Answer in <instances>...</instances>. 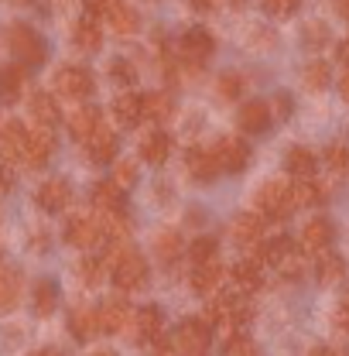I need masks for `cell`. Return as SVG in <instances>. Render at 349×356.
I'll return each mask as SVG.
<instances>
[{
	"instance_id": "c3c4849f",
	"label": "cell",
	"mask_w": 349,
	"mask_h": 356,
	"mask_svg": "<svg viewBox=\"0 0 349 356\" xmlns=\"http://www.w3.org/2000/svg\"><path fill=\"white\" fill-rule=\"evenodd\" d=\"M10 188H14V172H10V165H0V195Z\"/></svg>"
},
{
	"instance_id": "681fc988",
	"label": "cell",
	"mask_w": 349,
	"mask_h": 356,
	"mask_svg": "<svg viewBox=\"0 0 349 356\" xmlns=\"http://www.w3.org/2000/svg\"><path fill=\"white\" fill-rule=\"evenodd\" d=\"M274 110H277V117L284 120V117L291 113V99H288V96H277V99H274V106H270V113H274Z\"/></svg>"
},
{
	"instance_id": "9f6ffc18",
	"label": "cell",
	"mask_w": 349,
	"mask_h": 356,
	"mask_svg": "<svg viewBox=\"0 0 349 356\" xmlns=\"http://www.w3.org/2000/svg\"><path fill=\"white\" fill-rule=\"evenodd\" d=\"M339 14H343V17H349V0H339Z\"/></svg>"
},
{
	"instance_id": "83f0119b",
	"label": "cell",
	"mask_w": 349,
	"mask_h": 356,
	"mask_svg": "<svg viewBox=\"0 0 349 356\" xmlns=\"http://www.w3.org/2000/svg\"><path fill=\"white\" fill-rule=\"evenodd\" d=\"M72 42H76V48H83V51H99V44H103L99 21L83 14V17L76 21V28H72Z\"/></svg>"
},
{
	"instance_id": "9c48e42d",
	"label": "cell",
	"mask_w": 349,
	"mask_h": 356,
	"mask_svg": "<svg viewBox=\"0 0 349 356\" xmlns=\"http://www.w3.org/2000/svg\"><path fill=\"white\" fill-rule=\"evenodd\" d=\"M213 154L219 161V172H229V175H236L250 165V144L243 137H219Z\"/></svg>"
},
{
	"instance_id": "4dcf8cb0",
	"label": "cell",
	"mask_w": 349,
	"mask_h": 356,
	"mask_svg": "<svg viewBox=\"0 0 349 356\" xmlns=\"http://www.w3.org/2000/svg\"><path fill=\"white\" fill-rule=\"evenodd\" d=\"M31 305H35V315H51L55 305H58V284L51 277H42L35 281V291H31Z\"/></svg>"
},
{
	"instance_id": "44dd1931",
	"label": "cell",
	"mask_w": 349,
	"mask_h": 356,
	"mask_svg": "<svg viewBox=\"0 0 349 356\" xmlns=\"http://www.w3.org/2000/svg\"><path fill=\"white\" fill-rule=\"evenodd\" d=\"M222 264H219V257L213 261H206V264H192V274H188V284H192V291L195 295H213L219 288V281H222Z\"/></svg>"
},
{
	"instance_id": "4316f807",
	"label": "cell",
	"mask_w": 349,
	"mask_h": 356,
	"mask_svg": "<svg viewBox=\"0 0 349 356\" xmlns=\"http://www.w3.org/2000/svg\"><path fill=\"white\" fill-rule=\"evenodd\" d=\"M168 154H172V137H168V134L165 131L144 134V140H140V158H144L147 165H165Z\"/></svg>"
},
{
	"instance_id": "1f68e13d",
	"label": "cell",
	"mask_w": 349,
	"mask_h": 356,
	"mask_svg": "<svg viewBox=\"0 0 349 356\" xmlns=\"http://www.w3.org/2000/svg\"><path fill=\"white\" fill-rule=\"evenodd\" d=\"M343 274H346V261H343L339 254H332V250H322V254H318V264H315L318 284H336Z\"/></svg>"
},
{
	"instance_id": "7bdbcfd3",
	"label": "cell",
	"mask_w": 349,
	"mask_h": 356,
	"mask_svg": "<svg viewBox=\"0 0 349 356\" xmlns=\"http://www.w3.org/2000/svg\"><path fill=\"white\" fill-rule=\"evenodd\" d=\"M103 274H106L103 261H96V257H86V261H79V277H83L86 284H99V281H103Z\"/></svg>"
},
{
	"instance_id": "2e32d148",
	"label": "cell",
	"mask_w": 349,
	"mask_h": 356,
	"mask_svg": "<svg viewBox=\"0 0 349 356\" xmlns=\"http://www.w3.org/2000/svg\"><path fill=\"white\" fill-rule=\"evenodd\" d=\"M229 236L240 247H257L263 240V216L261 213H240L236 220L229 222Z\"/></svg>"
},
{
	"instance_id": "db71d44e",
	"label": "cell",
	"mask_w": 349,
	"mask_h": 356,
	"mask_svg": "<svg viewBox=\"0 0 349 356\" xmlns=\"http://www.w3.org/2000/svg\"><path fill=\"white\" fill-rule=\"evenodd\" d=\"M308 356H339V353H332V350H325V346H315Z\"/></svg>"
},
{
	"instance_id": "816d5d0a",
	"label": "cell",
	"mask_w": 349,
	"mask_h": 356,
	"mask_svg": "<svg viewBox=\"0 0 349 356\" xmlns=\"http://www.w3.org/2000/svg\"><path fill=\"white\" fill-rule=\"evenodd\" d=\"M339 92H343V99L349 103V69L343 72V79H339Z\"/></svg>"
},
{
	"instance_id": "e575fe53",
	"label": "cell",
	"mask_w": 349,
	"mask_h": 356,
	"mask_svg": "<svg viewBox=\"0 0 349 356\" xmlns=\"http://www.w3.org/2000/svg\"><path fill=\"white\" fill-rule=\"evenodd\" d=\"M315 154L308 151V147H291L288 154H284V168L291 172L295 178H311L315 175Z\"/></svg>"
},
{
	"instance_id": "ba28073f",
	"label": "cell",
	"mask_w": 349,
	"mask_h": 356,
	"mask_svg": "<svg viewBox=\"0 0 349 356\" xmlns=\"http://www.w3.org/2000/svg\"><path fill=\"white\" fill-rule=\"evenodd\" d=\"M51 154H55V134H51V127H35V131H28L21 165L31 168V172H38V168H44V165L51 161Z\"/></svg>"
},
{
	"instance_id": "52a82bcc",
	"label": "cell",
	"mask_w": 349,
	"mask_h": 356,
	"mask_svg": "<svg viewBox=\"0 0 349 356\" xmlns=\"http://www.w3.org/2000/svg\"><path fill=\"white\" fill-rule=\"evenodd\" d=\"M103 240H106L103 236V222L96 216H83V213L69 216V222H65V243H72L76 250H92Z\"/></svg>"
},
{
	"instance_id": "bcb514c9",
	"label": "cell",
	"mask_w": 349,
	"mask_h": 356,
	"mask_svg": "<svg viewBox=\"0 0 349 356\" xmlns=\"http://www.w3.org/2000/svg\"><path fill=\"white\" fill-rule=\"evenodd\" d=\"M261 3H263V10L274 14V17H291V14L298 10L302 0H261Z\"/></svg>"
},
{
	"instance_id": "d590c367",
	"label": "cell",
	"mask_w": 349,
	"mask_h": 356,
	"mask_svg": "<svg viewBox=\"0 0 349 356\" xmlns=\"http://www.w3.org/2000/svg\"><path fill=\"white\" fill-rule=\"evenodd\" d=\"M172 110H174V103H172V96L168 92H147L144 96V117L147 120H168L172 117Z\"/></svg>"
},
{
	"instance_id": "7dc6e473",
	"label": "cell",
	"mask_w": 349,
	"mask_h": 356,
	"mask_svg": "<svg viewBox=\"0 0 349 356\" xmlns=\"http://www.w3.org/2000/svg\"><path fill=\"white\" fill-rule=\"evenodd\" d=\"M336 325H339L343 332H349V295L339 302V309H336Z\"/></svg>"
},
{
	"instance_id": "cb8c5ba5",
	"label": "cell",
	"mask_w": 349,
	"mask_h": 356,
	"mask_svg": "<svg viewBox=\"0 0 349 356\" xmlns=\"http://www.w3.org/2000/svg\"><path fill=\"white\" fill-rule=\"evenodd\" d=\"M185 168H188V175L195 178V181H213L219 175V161L213 151H206V147H192L188 154H185Z\"/></svg>"
},
{
	"instance_id": "d6a6232c",
	"label": "cell",
	"mask_w": 349,
	"mask_h": 356,
	"mask_svg": "<svg viewBox=\"0 0 349 356\" xmlns=\"http://www.w3.org/2000/svg\"><path fill=\"white\" fill-rule=\"evenodd\" d=\"M154 254H158L161 264H174V261L185 254V243H181V236H178L174 229H161V233L154 236Z\"/></svg>"
},
{
	"instance_id": "f5cc1de1",
	"label": "cell",
	"mask_w": 349,
	"mask_h": 356,
	"mask_svg": "<svg viewBox=\"0 0 349 356\" xmlns=\"http://www.w3.org/2000/svg\"><path fill=\"white\" fill-rule=\"evenodd\" d=\"M31 356H62V350H55V346H42V350H35Z\"/></svg>"
},
{
	"instance_id": "b9f144b4",
	"label": "cell",
	"mask_w": 349,
	"mask_h": 356,
	"mask_svg": "<svg viewBox=\"0 0 349 356\" xmlns=\"http://www.w3.org/2000/svg\"><path fill=\"white\" fill-rule=\"evenodd\" d=\"M110 76H113L120 86H133V79H137V69H133L127 58H113V62H110Z\"/></svg>"
},
{
	"instance_id": "ac0fdd59",
	"label": "cell",
	"mask_w": 349,
	"mask_h": 356,
	"mask_svg": "<svg viewBox=\"0 0 349 356\" xmlns=\"http://www.w3.org/2000/svg\"><path fill=\"white\" fill-rule=\"evenodd\" d=\"M332 236H336L332 222L325 220V216H315V220H308L305 229H302V250H308V254H322V250H329Z\"/></svg>"
},
{
	"instance_id": "277c9868",
	"label": "cell",
	"mask_w": 349,
	"mask_h": 356,
	"mask_svg": "<svg viewBox=\"0 0 349 356\" xmlns=\"http://www.w3.org/2000/svg\"><path fill=\"white\" fill-rule=\"evenodd\" d=\"M209 339H213V329H209L206 318H185V322H178L172 343H174V353L202 356L209 350Z\"/></svg>"
},
{
	"instance_id": "5bb4252c",
	"label": "cell",
	"mask_w": 349,
	"mask_h": 356,
	"mask_svg": "<svg viewBox=\"0 0 349 356\" xmlns=\"http://www.w3.org/2000/svg\"><path fill=\"white\" fill-rule=\"evenodd\" d=\"M270 120H274V113H270L267 99H247L236 113V124H240L243 134H263L270 127Z\"/></svg>"
},
{
	"instance_id": "30bf717a",
	"label": "cell",
	"mask_w": 349,
	"mask_h": 356,
	"mask_svg": "<svg viewBox=\"0 0 349 356\" xmlns=\"http://www.w3.org/2000/svg\"><path fill=\"white\" fill-rule=\"evenodd\" d=\"M178 51H181V58H185L188 65H202V62L216 51V38H213L206 28H188V31H181V38H178Z\"/></svg>"
},
{
	"instance_id": "d4e9b609",
	"label": "cell",
	"mask_w": 349,
	"mask_h": 356,
	"mask_svg": "<svg viewBox=\"0 0 349 356\" xmlns=\"http://www.w3.org/2000/svg\"><path fill=\"white\" fill-rule=\"evenodd\" d=\"M113 117H117L120 127H137V124L144 120V96L120 92V96L113 99Z\"/></svg>"
},
{
	"instance_id": "8d00e7d4",
	"label": "cell",
	"mask_w": 349,
	"mask_h": 356,
	"mask_svg": "<svg viewBox=\"0 0 349 356\" xmlns=\"http://www.w3.org/2000/svg\"><path fill=\"white\" fill-rule=\"evenodd\" d=\"M185 254H188L192 264H206V261L219 257V240L216 236H199V240H192V247Z\"/></svg>"
},
{
	"instance_id": "7402d4cb",
	"label": "cell",
	"mask_w": 349,
	"mask_h": 356,
	"mask_svg": "<svg viewBox=\"0 0 349 356\" xmlns=\"http://www.w3.org/2000/svg\"><path fill=\"white\" fill-rule=\"evenodd\" d=\"M86 154L92 165H110L113 158H117V134L110 131V127H96V134L86 140Z\"/></svg>"
},
{
	"instance_id": "6da1fadb",
	"label": "cell",
	"mask_w": 349,
	"mask_h": 356,
	"mask_svg": "<svg viewBox=\"0 0 349 356\" xmlns=\"http://www.w3.org/2000/svg\"><path fill=\"white\" fill-rule=\"evenodd\" d=\"M254 206L263 220H288L295 213V195H291V185L284 178H267L257 195H254Z\"/></svg>"
},
{
	"instance_id": "ffe728a7",
	"label": "cell",
	"mask_w": 349,
	"mask_h": 356,
	"mask_svg": "<svg viewBox=\"0 0 349 356\" xmlns=\"http://www.w3.org/2000/svg\"><path fill=\"white\" fill-rule=\"evenodd\" d=\"M24 86H28V69L21 62L0 69V103H7V106L17 103L24 96Z\"/></svg>"
},
{
	"instance_id": "836d02e7",
	"label": "cell",
	"mask_w": 349,
	"mask_h": 356,
	"mask_svg": "<svg viewBox=\"0 0 349 356\" xmlns=\"http://www.w3.org/2000/svg\"><path fill=\"white\" fill-rule=\"evenodd\" d=\"M291 195H295V209L298 206H318V202H325V185L315 181V178H298L291 185Z\"/></svg>"
},
{
	"instance_id": "3957f363",
	"label": "cell",
	"mask_w": 349,
	"mask_h": 356,
	"mask_svg": "<svg viewBox=\"0 0 349 356\" xmlns=\"http://www.w3.org/2000/svg\"><path fill=\"white\" fill-rule=\"evenodd\" d=\"M7 48H10V55H14L24 69L42 65L44 55H48L44 38L31 28V24H10V28H7Z\"/></svg>"
},
{
	"instance_id": "f907efd6",
	"label": "cell",
	"mask_w": 349,
	"mask_h": 356,
	"mask_svg": "<svg viewBox=\"0 0 349 356\" xmlns=\"http://www.w3.org/2000/svg\"><path fill=\"white\" fill-rule=\"evenodd\" d=\"M188 3H192L195 10H202V14H209V10H216V7H219V3H222V0H188Z\"/></svg>"
},
{
	"instance_id": "74e56055",
	"label": "cell",
	"mask_w": 349,
	"mask_h": 356,
	"mask_svg": "<svg viewBox=\"0 0 349 356\" xmlns=\"http://www.w3.org/2000/svg\"><path fill=\"white\" fill-rule=\"evenodd\" d=\"M274 270H277L281 277H288V281H298V277H302V270H305V257H302V250H298V247H291V250L274 264Z\"/></svg>"
},
{
	"instance_id": "6f0895ef",
	"label": "cell",
	"mask_w": 349,
	"mask_h": 356,
	"mask_svg": "<svg viewBox=\"0 0 349 356\" xmlns=\"http://www.w3.org/2000/svg\"><path fill=\"white\" fill-rule=\"evenodd\" d=\"M92 356H113V353H92Z\"/></svg>"
},
{
	"instance_id": "f6af8a7d",
	"label": "cell",
	"mask_w": 349,
	"mask_h": 356,
	"mask_svg": "<svg viewBox=\"0 0 349 356\" xmlns=\"http://www.w3.org/2000/svg\"><path fill=\"white\" fill-rule=\"evenodd\" d=\"M113 181L127 192L131 185H137V165H133V161H117V168H113Z\"/></svg>"
},
{
	"instance_id": "ab89813d",
	"label": "cell",
	"mask_w": 349,
	"mask_h": 356,
	"mask_svg": "<svg viewBox=\"0 0 349 356\" xmlns=\"http://www.w3.org/2000/svg\"><path fill=\"white\" fill-rule=\"evenodd\" d=\"M216 92L222 99H240L243 96V76L240 72H222L216 79Z\"/></svg>"
},
{
	"instance_id": "f1b7e54d",
	"label": "cell",
	"mask_w": 349,
	"mask_h": 356,
	"mask_svg": "<svg viewBox=\"0 0 349 356\" xmlns=\"http://www.w3.org/2000/svg\"><path fill=\"white\" fill-rule=\"evenodd\" d=\"M31 117H35L38 127H55L62 120V110H58V103H55L51 92H35L31 96Z\"/></svg>"
},
{
	"instance_id": "f35d334b",
	"label": "cell",
	"mask_w": 349,
	"mask_h": 356,
	"mask_svg": "<svg viewBox=\"0 0 349 356\" xmlns=\"http://www.w3.org/2000/svg\"><path fill=\"white\" fill-rule=\"evenodd\" d=\"M226 356H261V346L247 332H236L226 339Z\"/></svg>"
},
{
	"instance_id": "4fadbf2b",
	"label": "cell",
	"mask_w": 349,
	"mask_h": 356,
	"mask_svg": "<svg viewBox=\"0 0 349 356\" xmlns=\"http://www.w3.org/2000/svg\"><path fill=\"white\" fill-rule=\"evenodd\" d=\"M92 206L99 209V216H120L127 213V192L117 181H99L92 188Z\"/></svg>"
},
{
	"instance_id": "484cf974",
	"label": "cell",
	"mask_w": 349,
	"mask_h": 356,
	"mask_svg": "<svg viewBox=\"0 0 349 356\" xmlns=\"http://www.w3.org/2000/svg\"><path fill=\"white\" fill-rule=\"evenodd\" d=\"M229 281H233V291H240V295L257 291L261 288V264L254 257L250 261H236V264L229 267Z\"/></svg>"
},
{
	"instance_id": "e0dca14e",
	"label": "cell",
	"mask_w": 349,
	"mask_h": 356,
	"mask_svg": "<svg viewBox=\"0 0 349 356\" xmlns=\"http://www.w3.org/2000/svg\"><path fill=\"white\" fill-rule=\"evenodd\" d=\"M103 17H106V24H110V31H113V35H133V31H137V24H140L137 10H133L127 0H106Z\"/></svg>"
},
{
	"instance_id": "d6986e66",
	"label": "cell",
	"mask_w": 349,
	"mask_h": 356,
	"mask_svg": "<svg viewBox=\"0 0 349 356\" xmlns=\"http://www.w3.org/2000/svg\"><path fill=\"white\" fill-rule=\"evenodd\" d=\"M21 291H24L21 270L0 264V315H7V312H14L21 305Z\"/></svg>"
},
{
	"instance_id": "11a10c76",
	"label": "cell",
	"mask_w": 349,
	"mask_h": 356,
	"mask_svg": "<svg viewBox=\"0 0 349 356\" xmlns=\"http://www.w3.org/2000/svg\"><path fill=\"white\" fill-rule=\"evenodd\" d=\"M339 58H343V62H346V65H349V38H346V42H343V44H339Z\"/></svg>"
},
{
	"instance_id": "603a6c76",
	"label": "cell",
	"mask_w": 349,
	"mask_h": 356,
	"mask_svg": "<svg viewBox=\"0 0 349 356\" xmlns=\"http://www.w3.org/2000/svg\"><path fill=\"white\" fill-rule=\"evenodd\" d=\"M99 124H103V117H99L96 106H79V110H72L69 120H65V127H69V134H72V140H79V144H86L89 137L96 134Z\"/></svg>"
},
{
	"instance_id": "f546056e",
	"label": "cell",
	"mask_w": 349,
	"mask_h": 356,
	"mask_svg": "<svg viewBox=\"0 0 349 356\" xmlns=\"http://www.w3.org/2000/svg\"><path fill=\"white\" fill-rule=\"evenodd\" d=\"M69 332H72V339H79V343L92 339V336L99 332L96 309H72L69 312Z\"/></svg>"
},
{
	"instance_id": "8fae6325",
	"label": "cell",
	"mask_w": 349,
	"mask_h": 356,
	"mask_svg": "<svg viewBox=\"0 0 349 356\" xmlns=\"http://www.w3.org/2000/svg\"><path fill=\"white\" fill-rule=\"evenodd\" d=\"M133 309L127 305V298H106L99 309H96V322H99V332L106 336H117L131 325Z\"/></svg>"
},
{
	"instance_id": "ee69618b",
	"label": "cell",
	"mask_w": 349,
	"mask_h": 356,
	"mask_svg": "<svg viewBox=\"0 0 349 356\" xmlns=\"http://www.w3.org/2000/svg\"><path fill=\"white\" fill-rule=\"evenodd\" d=\"M325 161H329V168H332V172H346L349 168V147L346 144H329Z\"/></svg>"
},
{
	"instance_id": "9a60e30c",
	"label": "cell",
	"mask_w": 349,
	"mask_h": 356,
	"mask_svg": "<svg viewBox=\"0 0 349 356\" xmlns=\"http://www.w3.org/2000/svg\"><path fill=\"white\" fill-rule=\"evenodd\" d=\"M69 199H72V188H69L65 178H48V181L38 185V192H35V202L42 206L44 213H62V209L69 206Z\"/></svg>"
},
{
	"instance_id": "5b68a950",
	"label": "cell",
	"mask_w": 349,
	"mask_h": 356,
	"mask_svg": "<svg viewBox=\"0 0 349 356\" xmlns=\"http://www.w3.org/2000/svg\"><path fill=\"white\" fill-rule=\"evenodd\" d=\"M51 86L58 96H65V99H86L92 96V89H96V79H92V72L83 69V65H62L55 76H51Z\"/></svg>"
},
{
	"instance_id": "60d3db41",
	"label": "cell",
	"mask_w": 349,
	"mask_h": 356,
	"mask_svg": "<svg viewBox=\"0 0 349 356\" xmlns=\"http://www.w3.org/2000/svg\"><path fill=\"white\" fill-rule=\"evenodd\" d=\"M302 76H305V86L315 89V92L329 86V65H325V62H308Z\"/></svg>"
},
{
	"instance_id": "7a4b0ae2",
	"label": "cell",
	"mask_w": 349,
	"mask_h": 356,
	"mask_svg": "<svg viewBox=\"0 0 349 356\" xmlns=\"http://www.w3.org/2000/svg\"><path fill=\"white\" fill-rule=\"evenodd\" d=\"M110 277H113V284L120 288V291H144L147 288V281H151V267H147V257L140 254V250H133L127 247L120 257H117V264L110 267Z\"/></svg>"
},
{
	"instance_id": "8992f818",
	"label": "cell",
	"mask_w": 349,
	"mask_h": 356,
	"mask_svg": "<svg viewBox=\"0 0 349 356\" xmlns=\"http://www.w3.org/2000/svg\"><path fill=\"white\" fill-rule=\"evenodd\" d=\"M131 332H133V343L140 346H158L165 339V315L158 305H144V309L133 312L131 318Z\"/></svg>"
},
{
	"instance_id": "7c38bea8",
	"label": "cell",
	"mask_w": 349,
	"mask_h": 356,
	"mask_svg": "<svg viewBox=\"0 0 349 356\" xmlns=\"http://www.w3.org/2000/svg\"><path fill=\"white\" fill-rule=\"evenodd\" d=\"M24 140H28V131L21 120H7L0 127V161L3 165H17L24 158Z\"/></svg>"
}]
</instances>
